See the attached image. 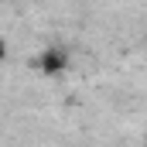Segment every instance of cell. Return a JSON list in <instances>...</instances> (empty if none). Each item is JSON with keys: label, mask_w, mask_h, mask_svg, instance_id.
Listing matches in <instances>:
<instances>
[{"label": "cell", "mask_w": 147, "mask_h": 147, "mask_svg": "<svg viewBox=\"0 0 147 147\" xmlns=\"http://www.w3.org/2000/svg\"><path fill=\"white\" fill-rule=\"evenodd\" d=\"M65 65H69V51H62V48H45V51L38 55V69L45 75L65 72Z\"/></svg>", "instance_id": "1"}]
</instances>
